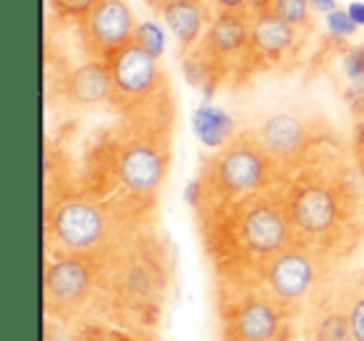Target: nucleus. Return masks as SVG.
Returning <instances> with one entry per match:
<instances>
[{
	"mask_svg": "<svg viewBox=\"0 0 364 341\" xmlns=\"http://www.w3.org/2000/svg\"><path fill=\"white\" fill-rule=\"evenodd\" d=\"M48 3H50V8L63 21L82 23L87 18V13H90L100 0H48Z\"/></svg>",
	"mask_w": 364,
	"mask_h": 341,
	"instance_id": "b1692460",
	"label": "nucleus"
},
{
	"mask_svg": "<svg viewBox=\"0 0 364 341\" xmlns=\"http://www.w3.org/2000/svg\"><path fill=\"white\" fill-rule=\"evenodd\" d=\"M354 162H357L359 175L364 177V122L357 125V137H354Z\"/></svg>",
	"mask_w": 364,
	"mask_h": 341,
	"instance_id": "a878e982",
	"label": "nucleus"
},
{
	"mask_svg": "<svg viewBox=\"0 0 364 341\" xmlns=\"http://www.w3.org/2000/svg\"><path fill=\"white\" fill-rule=\"evenodd\" d=\"M309 6H312L314 13H319V16H327V13H332L337 6V0H309Z\"/></svg>",
	"mask_w": 364,
	"mask_h": 341,
	"instance_id": "cd10ccee",
	"label": "nucleus"
},
{
	"mask_svg": "<svg viewBox=\"0 0 364 341\" xmlns=\"http://www.w3.org/2000/svg\"><path fill=\"white\" fill-rule=\"evenodd\" d=\"M282 170L264 152L255 130L240 132L203 162L198 180L190 187L195 210L215 202H232L279 187Z\"/></svg>",
	"mask_w": 364,
	"mask_h": 341,
	"instance_id": "39448f33",
	"label": "nucleus"
},
{
	"mask_svg": "<svg viewBox=\"0 0 364 341\" xmlns=\"http://www.w3.org/2000/svg\"><path fill=\"white\" fill-rule=\"evenodd\" d=\"M135 43L142 48L145 53H150L155 60H160L162 53H165L167 45V28H162L157 21H140L135 31Z\"/></svg>",
	"mask_w": 364,
	"mask_h": 341,
	"instance_id": "412c9836",
	"label": "nucleus"
},
{
	"mask_svg": "<svg viewBox=\"0 0 364 341\" xmlns=\"http://www.w3.org/2000/svg\"><path fill=\"white\" fill-rule=\"evenodd\" d=\"M195 127H198V135L203 137V142L213 150L223 147L225 142H230L235 137L232 122L225 115L223 110L213 105H203L195 115Z\"/></svg>",
	"mask_w": 364,
	"mask_h": 341,
	"instance_id": "a211bd4d",
	"label": "nucleus"
},
{
	"mask_svg": "<svg viewBox=\"0 0 364 341\" xmlns=\"http://www.w3.org/2000/svg\"><path fill=\"white\" fill-rule=\"evenodd\" d=\"M339 264H342V254L337 251L294 239L287 249L269 259L259 284L267 286L302 319L309 306L322 301L342 284Z\"/></svg>",
	"mask_w": 364,
	"mask_h": 341,
	"instance_id": "6e6552de",
	"label": "nucleus"
},
{
	"mask_svg": "<svg viewBox=\"0 0 364 341\" xmlns=\"http://www.w3.org/2000/svg\"><path fill=\"white\" fill-rule=\"evenodd\" d=\"M255 135L282 172L297 170L309 157V150L317 140L314 122L297 110L269 112L264 120L257 122Z\"/></svg>",
	"mask_w": 364,
	"mask_h": 341,
	"instance_id": "9b49d317",
	"label": "nucleus"
},
{
	"mask_svg": "<svg viewBox=\"0 0 364 341\" xmlns=\"http://www.w3.org/2000/svg\"><path fill=\"white\" fill-rule=\"evenodd\" d=\"M324 28H327V33L332 38H337V40H347V38H354L359 31L357 23L349 18L347 8H334L332 13H327L324 16Z\"/></svg>",
	"mask_w": 364,
	"mask_h": 341,
	"instance_id": "5701e85b",
	"label": "nucleus"
},
{
	"mask_svg": "<svg viewBox=\"0 0 364 341\" xmlns=\"http://www.w3.org/2000/svg\"><path fill=\"white\" fill-rule=\"evenodd\" d=\"M352 341H357V339H352Z\"/></svg>",
	"mask_w": 364,
	"mask_h": 341,
	"instance_id": "473e14b6",
	"label": "nucleus"
},
{
	"mask_svg": "<svg viewBox=\"0 0 364 341\" xmlns=\"http://www.w3.org/2000/svg\"><path fill=\"white\" fill-rule=\"evenodd\" d=\"M299 31L284 23L274 11L255 13L250 18V55L262 63H279L294 50Z\"/></svg>",
	"mask_w": 364,
	"mask_h": 341,
	"instance_id": "dca6fc26",
	"label": "nucleus"
},
{
	"mask_svg": "<svg viewBox=\"0 0 364 341\" xmlns=\"http://www.w3.org/2000/svg\"><path fill=\"white\" fill-rule=\"evenodd\" d=\"M172 289L175 259L170 244L142 224L97 259L95 321L125 334L152 336L165 319Z\"/></svg>",
	"mask_w": 364,
	"mask_h": 341,
	"instance_id": "f03ea898",
	"label": "nucleus"
},
{
	"mask_svg": "<svg viewBox=\"0 0 364 341\" xmlns=\"http://www.w3.org/2000/svg\"><path fill=\"white\" fill-rule=\"evenodd\" d=\"M218 13H247L250 0H210Z\"/></svg>",
	"mask_w": 364,
	"mask_h": 341,
	"instance_id": "393cba45",
	"label": "nucleus"
},
{
	"mask_svg": "<svg viewBox=\"0 0 364 341\" xmlns=\"http://www.w3.org/2000/svg\"><path fill=\"white\" fill-rule=\"evenodd\" d=\"M274 0H250L247 3V13L255 16V13H262V11H272Z\"/></svg>",
	"mask_w": 364,
	"mask_h": 341,
	"instance_id": "c85d7f7f",
	"label": "nucleus"
},
{
	"mask_svg": "<svg viewBox=\"0 0 364 341\" xmlns=\"http://www.w3.org/2000/svg\"><path fill=\"white\" fill-rule=\"evenodd\" d=\"M198 215L215 284H259L269 259L297 239L279 187L242 200L203 205Z\"/></svg>",
	"mask_w": 364,
	"mask_h": 341,
	"instance_id": "7ed1b4c3",
	"label": "nucleus"
},
{
	"mask_svg": "<svg viewBox=\"0 0 364 341\" xmlns=\"http://www.w3.org/2000/svg\"><path fill=\"white\" fill-rule=\"evenodd\" d=\"M359 210H362V217H364V195H362V202H359Z\"/></svg>",
	"mask_w": 364,
	"mask_h": 341,
	"instance_id": "2f4dec72",
	"label": "nucleus"
},
{
	"mask_svg": "<svg viewBox=\"0 0 364 341\" xmlns=\"http://www.w3.org/2000/svg\"><path fill=\"white\" fill-rule=\"evenodd\" d=\"M250 13H218L210 21L198 50L223 65L237 60L240 55L250 53Z\"/></svg>",
	"mask_w": 364,
	"mask_h": 341,
	"instance_id": "2eb2a0df",
	"label": "nucleus"
},
{
	"mask_svg": "<svg viewBox=\"0 0 364 341\" xmlns=\"http://www.w3.org/2000/svg\"><path fill=\"white\" fill-rule=\"evenodd\" d=\"M127 341H155L152 336H137V334H127Z\"/></svg>",
	"mask_w": 364,
	"mask_h": 341,
	"instance_id": "7c9ffc66",
	"label": "nucleus"
},
{
	"mask_svg": "<svg viewBox=\"0 0 364 341\" xmlns=\"http://www.w3.org/2000/svg\"><path fill=\"white\" fill-rule=\"evenodd\" d=\"M344 299H347L352 339L364 341V276L344 281Z\"/></svg>",
	"mask_w": 364,
	"mask_h": 341,
	"instance_id": "6ab92c4d",
	"label": "nucleus"
},
{
	"mask_svg": "<svg viewBox=\"0 0 364 341\" xmlns=\"http://www.w3.org/2000/svg\"><path fill=\"white\" fill-rule=\"evenodd\" d=\"M279 197L297 239L339 254L349 202L337 182L309 167L299 170L287 185L279 187Z\"/></svg>",
	"mask_w": 364,
	"mask_h": 341,
	"instance_id": "0eeeda50",
	"label": "nucleus"
},
{
	"mask_svg": "<svg viewBox=\"0 0 364 341\" xmlns=\"http://www.w3.org/2000/svg\"><path fill=\"white\" fill-rule=\"evenodd\" d=\"M299 336L302 341H352L344 279L332 294L304 311L299 319Z\"/></svg>",
	"mask_w": 364,
	"mask_h": 341,
	"instance_id": "ddd939ff",
	"label": "nucleus"
},
{
	"mask_svg": "<svg viewBox=\"0 0 364 341\" xmlns=\"http://www.w3.org/2000/svg\"><path fill=\"white\" fill-rule=\"evenodd\" d=\"M172 102L127 115L97 145L87 190L142 222L155 210L170 172Z\"/></svg>",
	"mask_w": 364,
	"mask_h": 341,
	"instance_id": "f257e3e1",
	"label": "nucleus"
},
{
	"mask_svg": "<svg viewBox=\"0 0 364 341\" xmlns=\"http://www.w3.org/2000/svg\"><path fill=\"white\" fill-rule=\"evenodd\" d=\"M137 18L127 0H100L80 23L82 50L90 60H110L135 43Z\"/></svg>",
	"mask_w": 364,
	"mask_h": 341,
	"instance_id": "f8f14e48",
	"label": "nucleus"
},
{
	"mask_svg": "<svg viewBox=\"0 0 364 341\" xmlns=\"http://www.w3.org/2000/svg\"><path fill=\"white\" fill-rule=\"evenodd\" d=\"M213 319L218 341H292L299 314L264 284H215Z\"/></svg>",
	"mask_w": 364,
	"mask_h": 341,
	"instance_id": "423d86ee",
	"label": "nucleus"
},
{
	"mask_svg": "<svg viewBox=\"0 0 364 341\" xmlns=\"http://www.w3.org/2000/svg\"><path fill=\"white\" fill-rule=\"evenodd\" d=\"M97 261L87 256H48L43 269L46 321L80 326L95 321Z\"/></svg>",
	"mask_w": 364,
	"mask_h": 341,
	"instance_id": "1a4fd4ad",
	"label": "nucleus"
},
{
	"mask_svg": "<svg viewBox=\"0 0 364 341\" xmlns=\"http://www.w3.org/2000/svg\"><path fill=\"white\" fill-rule=\"evenodd\" d=\"M142 227L87 187L58 192L46 205L48 256L102 259L112 247Z\"/></svg>",
	"mask_w": 364,
	"mask_h": 341,
	"instance_id": "20e7f679",
	"label": "nucleus"
},
{
	"mask_svg": "<svg viewBox=\"0 0 364 341\" xmlns=\"http://www.w3.org/2000/svg\"><path fill=\"white\" fill-rule=\"evenodd\" d=\"M112 75V110L120 117L140 115L170 102L165 72L160 63L142 50L137 43H130L107 60Z\"/></svg>",
	"mask_w": 364,
	"mask_h": 341,
	"instance_id": "9d476101",
	"label": "nucleus"
},
{
	"mask_svg": "<svg viewBox=\"0 0 364 341\" xmlns=\"http://www.w3.org/2000/svg\"><path fill=\"white\" fill-rule=\"evenodd\" d=\"M68 341H127V334L102 321H87V324L73 326Z\"/></svg>",
	"mask_w": 364,
	"mask_h": 341,
	"instance_id": "4be33fe9",
	"label": "nucleus"
},
{
	"mask_svg": "<svg viewBox=\"0 0 364 341\" xmlns=\"http://www.w3.org/2000/svg\"><path fill=\"white\" fill-rule=\"evenodd\" d=\"M160 16L167 33L175 38L182 55L200 48L210 21H213V18H208V8H205L203 0H172Z\"/></svg>",
	"mask_w": 364,
	"mask_h": 341,
	"instance_id": "f3484780",
	"label": "nucleus"
},
{
	"mask_svg": "<svg viewBox=\"0 0 364 341\" xmlns=\"http://www.w3.org/2000/svg\"><path fill=\"white\" fill-rule=\"evenodd\" d=\"M272 11L299 33L309 31V26H312L314 11L309 6V0H274Z\"/></svg>",
	"mask_w": 364,
	"mask_h": 341,
	"instance_id": "aec40b11",
	"label": "nucleus"
},
{
	"mask_svg": "<svg viewBox=\"0 0 364 341\" xmlns=\"http://www.w3.org/2000/svg\"><path fill=\"white\" fill-rule=\"evenodd\" d=\"M142 3H145V6L150 8V11L162 13V11H165V6H170L172 0H142Z\"/></svg>",
	"mask_w": 364,
	"mask_h": 341,
	"instance_id": "c756f323",
	"label": "nucleus"
},
{
	"mask_svg": "<svg viewBox=\"0 0 364 341\" xmlns=\"http://www.w3.org/2000/svg\"><path fill=\"white\" fill-rule=\"evenodd\" d=\"M347 13H349V18H352V21L357 23L359 28H364V3H359V0L349 3V6H347Z\"/></svg>",
	"mask_w": 364,
	"mask_h": 341,
	"instance_id": "bb28decb",
	"label": "nucleus"
},
{
	"mask_svg": "<svg viewBox=\"0 0 364 341\" xmlns=\"http://www.w3.org/2000/svg\"><path fill=\"white\" fill-rule=\"evenodd\" d=\"M60 97L73 107L92 110V107L110 105L112 100V75L110 65L105 60L82 63L80 67L65 72V80L60 85Z\"/></svg>",
	"mask_w": 364,
	"mask_h": 341,
	"instance_id": "4468645a",
	"label": "nucleus"
}]
</instances>
